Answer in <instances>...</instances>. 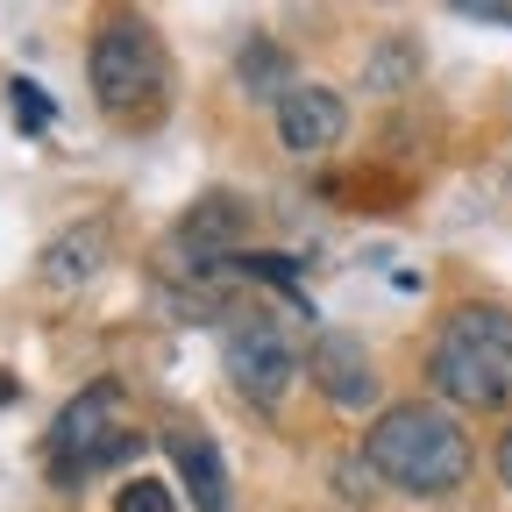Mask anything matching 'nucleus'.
Returning a JSON list of instances; mask_svg holds the SVG:
<instances>
[{
  "mask_svg": "<svg viewBox=\"0 0 512 512\" xmlns=\"http://www.w3.org/2000/svg\"><path fill=\"white\" fill-rule=\"evenodd\" d=\"M427 377L441 399L456 406H505L512 399V313L505 306H463L441 320V335L427 349Z\"/></svg>",
  "mask_w": 512,
  "mask_h": 512,
  "instance_id": "obj_2",
  "label": "nucleus"
},
{
  "mask_svg": "<svg viewBox=\"0 0 512 512\" xmlns=\"http://www.w3.org/2000/svg\"><path fill=\"white\" fill-rule=\"evenodd\" d=\"M86 79H93V100L114 121H150L164 107V43L143 22H114V29L93 36Z\"/></svg>",
  "mask_w": 512,
  "mask_h": 512,
  "instance_id": "obj_3",
  "label": "nucleus"
},
{
  "mask_svg": "<svg viewBox=\"0 0 512 512\" xmlns=\"http://www.w3.org/2000/svg\"><path fill=\"white\" fill-rule=\"evenodd\" d=\"M228 377L249 406H271L292 384V342L271 313H235L228 320Z\"/></svg>",
  "mask_w": 512,
  "mask_h": 512,
  "instance_id": "obj_5",
  "label": "nucleus"
},
{
  "mask_svg": "<svg viewBox=\"0 0 512 512\" xmlns=\"http://www.w3.org/2000/svg\"><path fill=\"white\" fill-rule=\"evenodd\" d=\"M313 377L335 406H370L377 399V377H370V356H363L356 335H320L313 342Z\"/></svg>",
  "mask_w": 512,
  "mask_h": 512,
  "instance_id": "obj_7",
  "label": "nucleus"
},
{
  "mask_svg": "<svg viewBox=\"0 0 512 512\" xmlns=\"http://www.w3.org/2000/svg\"><path fill=\"white\" fill-rule=\"evenodd\" d=\"M463 22H491V29H512V0H456Z\"/></svg>",
  "mask_w": 512,
  "mask_h": 512,
  "instance_id": "obj_14",
  "label": "nucleus"
},
{
  "mask_svg": "<svg viewBox=\"0 0 512 512\" xmlns=\"http://www.w3.org/2000/svg\"><path fill=\"white\" fill-rule=\"evenodd\" d=\"M363 463L406 498H441L470 477V434L441 406H392V413H377Z\"/></svg>",
  "mask_w": 512,
  "mask_h": 512,
  "instance_id": "obj_1",
  "label": "nucleus"
},
{
  "mask_svg": "<svg viewBox=\"0 0 512 512\" xmlns=\"http://www.w3.org/2000/svg\"><path fill=\"white\" fill-rule=\"evenodd\" d=\"M342 128H349V107H342V93H328V86H292V93L278 100V136H285V150H328V143H342Z\"/></svg>",
  "mask_w": 512,
  "mask_h": 512,
  "instance_id": "obj_6",
  "label": "nucleus"
},
{
  "mask_svg": "<svg viewBox=\"0 0 512 512\" xmlns=\"http://www.w3.org/2000/svg\"><path fill=\"white\" fill-rule=\"evenodd\" d=\"M136 448V427H128V399L121 384H86V392L50 420V470L57 484H79L86 470H107Z\"/></svg>",
  "mask_w": 512,
  "mask_h": 512,
  "instance_id": "obj_4",
  "label": "nucleus"
},
{
  "mask_svg": "<svg viewBox=\"0 0 512 512\" xmlns=\"http://www.w3.org/2000/svg\"><path fill=\"white\" fill-rule=\"evenodd\" d=\"M164 448H171V463H178L192 505H200V512H228V470H221V448H214L200 427H171Z\"/></svg>",
  "mask_w": 512,
  "mask_h": 512,
  "instance_id": "obj_8",
  "label": "nucleus"
},
{
  "mask_svg": "<svg viewBox=\"0 0 512 512\" xmlns=\"http://www.w3.org/2000/svg\"><path fill=\"white\" fill-rule=\"evenodd\" d=\"M8 93H15V121L29 128V136H43V128H50V114H57V107H50V93H43V86H29V79H15Z\"/></svg>",
  "mask_w": 512,
  "mask_h": 512,
  "instance_id": "obj_12",
  "label": "nucleus"
},
{
  "mask_svg": "<svg viewBox=\"0 0 512 512\" xmlns=\"http://www.w3.org/2000/svg\"><path fill=\"white\" fill-rule=\"evenodd\" d=\"M8 399H15V377H8V370H0V406H8Z\"/></svg>",
  "mask_w": 512,
  "mask_h": 512,
  "instance_id": "obj_16",
  "label": "nucleus"
},
{
  "mask_svg": "<svg viewBox=\"0 0 512 512\" xmlns=\"http://www.w3.org/2000/svg\"><path fill=\"white\" fill-rule=\"evenodd\" d=\"M285 72H292V64H285V50H278V43H249V50H242V86H249L256 100H271V93L285 100V93H292V86H285Z\"/></svg>",
  "mask_w": 512,
  "mask_h": 512,
  "instance_id": "obj_11",
  "label": "nucleus"
},
{
  "mask_svg": "<svg viewBox=\"0 0 512 512\" xmlns=\"http://www.w3.org/2000/svg\"><path fill=\"white\" fill-rule=\"evenodd\" d=\"M114 512H178V505H171V491H164L157 477H136V484H121Z\"/></svg>",
  "mask_w": 512,
  "mask_h": 512,
  "instance_id": "obj_13",
  "label": "nucleus"
},
{
  "mask_svg": "<svg viewBox=\"0 0 512 512\" xmlns=\"http://www.w3.org/2000/svg\"><path fill=\"white\" fill-rule=\"evenodd\" d=\"M498 477H505V484H512V434H505V441H498Z\"/></svg>",
  "mask_w": 512,
  "mask_h": 512,
  "instance_id": "obj_15",
  "label": "nucleus"
},
{
  "mask_svg": "<svg viewBox=\"0 0 512 512\" xmlns=\"http://www.w3.org/2000/svg\"><path fill=\"white\" fill-rule=\"evenodd\" d=\"M100 264H107V228H100V221L64 228V235L43 249V278H50V285H86Z\"/></svg>",
  "mask_w": 512,
  "mask_h": 512,
  "instance_id": "obj_10",
  "label": "nucleus"
},
{
  "mask_svg": "<svg viewBox=\"0 0 512 512\" xmlns=\"http://www.w3.org/2000/svg\"><path fill=\"white\" fill-rule=\"evenodd\" d=\"M242 228H249L242 200H235V192H214V200H200V207L185 214L178 249H192V256H228V249L242 242Z\"/></svg>",
  "mask_w": 512,
  "mask_h": 512,
  "instance_id": "obj_9",
  "label": "nucleus"
}]
</instances>
